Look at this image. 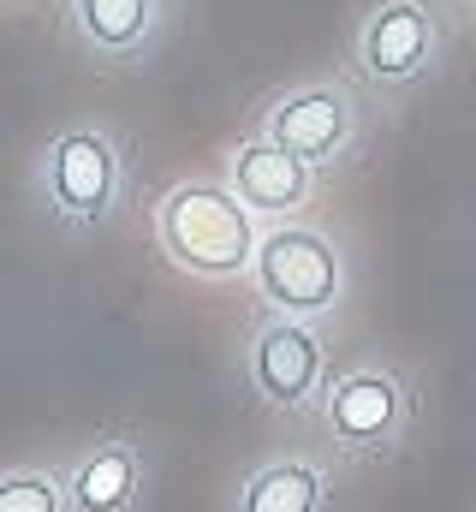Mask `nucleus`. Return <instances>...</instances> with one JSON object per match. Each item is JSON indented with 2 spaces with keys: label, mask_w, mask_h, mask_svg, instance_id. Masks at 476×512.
Here are the masks:
<instances>
[{
  "label": "nucleus",
  "mask_w": 476,
  "mask_h": 512,
  "mask_svg": "<svg viewBox=\"0 0 476 512\" xmlns=\"http://www.w3.org/2000/svg\"><path fill=\"white\" fill-rule=\"evenodd\" d=\"M256 209L238 197L233 185H209V179H191V185H173L161 203H155V245L173 268L197 274V280H233L250 274V256H256Z\"/></svg>",
  "instance_id": "obj_1"
},
{
  "label": "nucleus",
  "mask_w": 476,
  "mask_h": 512,
  "mask_svg": "<svg viewBox=\"0 0 476 512\" xmlns=\"http://www.w3.org/2000/svg\"><path fill=\"white\" fill-rule=\"evenodd\" d=\"M250 274H256V292L280 310V316H328L340 298H346V256L328 233L316 227H298V221H280L256 239L250 256Z\"/></svg>",
  "instance_id": "obj_2"
},
{
  "label": "nucleus",
  "mask_w": 476,
  "mask_h": 512,
  "mask_svg": "<svg viewBox=\"0 0 476 512\" xmlns=\"http://www.w3.org/2000/svg\"><path fill=\"white\" fill-rule=\"evenodd\" d=\"M42 197L66 227H96L119 203V143L96 126L60 131L42 149Z\"/></svg>",
  "instance_id": "obj_3"
},
{
  "label": "nucleus",
  "mask_w": 476,
  "mask_h": 512,
  "mask_svg": "<svg viewBox=\"0 0 476 512\" xmlns=\"http://www.w3.org/2000/svg\"><path fill=\"white\" fill-rule=\"evenodd\" d=\"M435 42H441V24L423 0H381L357 36V72L369 84H411L429 72Z\"/></svg>",
  "instance_id": "obj_4"
},
{
  "label": "nucleus",
  "mask_w": 476,
  "mask_h": 512,
  "mask_svg": "<svg viewBox=\"0 0 476 512\" xmlns=\"http://www.w3.org/2000/svg\"><path fill=\"white\" fill-rule=\"evenodd\" d=\"M322 370V334L304 316H280L250 340V387L280 411H304L322 387Z\"/></svg>",
  "instance_id": "obj_5"
},
{
  "label": "nucleus",
  "mask_w": 476,
  "mask_h": 512,
  "mask_svg": "<svg viewBox=\"0 0 476 512\" xmlns=\"http://www.w3.org/2000/svg\"><path fill=\"white\" fill-rule=\"evenodd\" d=\"M268 137L292 155H304L310 167L316 161H334L346 155V143L357 137V102L334 84H304V90H286L274 108H268Z\"/></svg>",
  "instance_id": "obj_6"
},
{
  "label": "nucleus",
  "mask_w": 476,
  "mask_h": 512,
  "mask_svg": "<svg viewBox=\"0 0 476 512\" xmlns=\"http://www.w3.org/2000/svg\"><path fill=\"white\" fill-rule=\"evenodd\" d=\"M399 423H405V387L387 370H352L328 387V429L340 447L381 453V447H393Z\"/></svg>",
  "instance_id": "obj_7"
},
{
  "label": "nucleus",
  "mask_w": 476,
  "mask_h": 512,
  "mask_svg": "<svg viewBox=\"0 0 476 512\" xmlns=\"http://www.w3.org/2000/svg\"><path fill=\"white\" fill-rule=\"evenodd\" d=\"M227 185H233L256 215L286 221V215L310 197V161L292 155V149H280L274 137H250V143L233 149V179H227Z\"/></svg>",
  "instance_id": "obj_8"
},
{
  "label": "nucleus",
  "mask_w": 476,
  "mask_h": 512,
  "mask_svg": "<svg viewBox=\"0 0 476 512\" xmlns=\"http://www.w3.org/2000/svg\"><path fill=\"white\" fill-rule=\"evenodd\" d=\"M72 24H78L84 48H96L108 60H131L155 42L161 0H72Z\"/></svg>",
  "instance_id": "obj_9"
},
{
  "label": "nucleus",
  "mask_w": 476,
  "mask_h": 512,
  "mask_svg": "<svg viewBox=\"0 0 476 512\" xmlns=\"http://www.w3.org/2000/svg\"><path fill=\"white\" fill-rule=\"evenodd\" d=\"M137 495V453L125 441H102L72 477H66V507L78 512H119Z\"/></svg>",
  "instance_id": "obj_10"
},
{
  "label": "nucleus",
  "mask_w": 476,
  "mask_h": 512,
  "mask_svg": "<svg viewBox=\"0 0 476 512\" xmlns=\"http://www.w3.org/2000/svg\"><path fill=\"white\" fill-rule=\"evenodd\" d=\"M328 501V477L310 459H280L268 471H256L238 495L244 512H316Z\"/></svg>",
  "instance_id": "obj_11"
},
{
  "label": "nucleus",
  "mask_w": 476,
  "mask_h": 512,
  "mask_svg": "<svg viewBox=\"0 0 476 512\" xmlns=\"http://www.w3.org/2000/svg\"><path fill=\"white\" fill-rule=\"evenodd\" d=\"M66 489L48 471H0V512H60Z\"/></svg>",
  "instance_id": "obj_12"
}]
</instances>
